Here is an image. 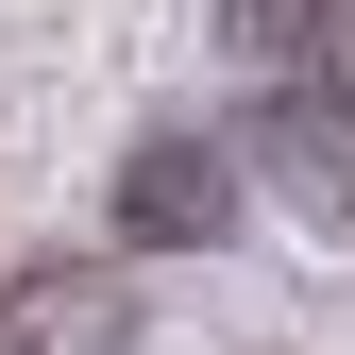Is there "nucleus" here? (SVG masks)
Here are the masks:
<instances>
[{
  "instance_id": "nucleus-1",
  "label": "nucleus",
  "mask_w": 355,
  "mask_h": 355,
  "mask_svg": "<svg viewBox=\"0 0 355 355\" xmlns=\"http://www.w3.org/2000/svg\"><path fill=\"white\" fill-rule=\"evenodd\" d=\"M254 153L288 169V203L355 220V85H322V68H271V102H254Z\"/></svg>"
},
{
  "instance_id": "nucleus-2",
  "label": "nucleus",
  "mask_w": 355,
  "mask_h": 355,
  "mask_svg": "<svg viewBox=\"0 0 355 355\" xmlns=\"http://www.w3.org/2000/svg\"><path fill=\"white\" fill-rule=\"evenodd\" d=\"M119 338H136V288L102 254H51V271L0 288V355H119Z\"/></svg>"
},
{
  "instance_id": "nucleus-3",
  "label": "nucleus",
  "mask_w": 355,
  "mask_h": 355,
  "mask_svg": "<svg viewBox=\"0 0 355 355\" xmlns=\"http://www.w3.org/2000/svg\"><path fill=\"white\" fill-rule=\"evenodd\" d=\"M119 220H136V237H220V153H203V136H136Z\"/></svg>"
},
{
  "instance_id": "nucleus-4",
  "label": "nucleus",
  "mask_w": 355,
  "mask_h": 355,
  "mask_svg": "<svg viewBox=\"0 0 355 355\" xmlns=\"http://www.w3.org/2000/svg\"><path fill=\"white\" fill-rule=\"evenodd\" d=\"M220 17H237L254 68H322V85H355V0H220Z\"/></svg>"
}]
</instances>
